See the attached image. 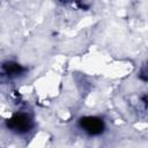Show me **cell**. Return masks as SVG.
I'll return each instance as SVG.
<instances>
[{
	"label": "cell",
	"instance_id": "6da1fadb",
	"mask_svg": "<svg viewBox=\"0 0 148 148\" xmlns=\"http://www.w3.org/2000/svg\"><path fill=\"white\" fill-rule=\"evenodd\" d=\"M82 126L84 127V130L91 134H97L102 132L103 128V123L99 119L96 118H86L84 120H82Z\"/></svg>",
	"mask_w": 148,
	"mask_h": 148
},
{
	"label": "cell",
	"instance_id": "7a4b0ae2",
	"mask_svg": "<svg viewBox=\"0 0 148 148\" xmlns=\"http://www.w3.org/2000/svg\"><path fill=\"white\" fill-rule=\"evenodd\" d=\"M14 120V124H15V128H20V130H25L29 127V119L24 116H17Z\"/></svg>",
	"mask_w": 148,
	"mask_h": 148
}]
</instances>
